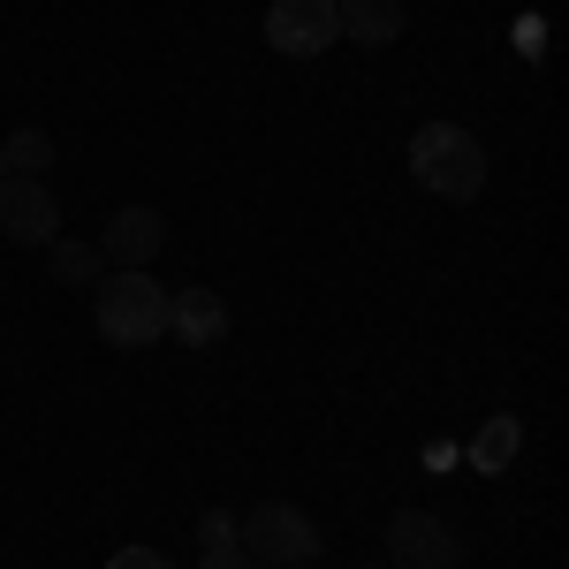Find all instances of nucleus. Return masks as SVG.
I'll return each instance as SVG.
<instances>
[{"instance_id":"obj_14","label":"nucleus","mask_w":569,"mask_h":569,"mask_svg":"<svg viewBox=\"0 0 569 569\" xmlns=\"http://www.w3.org/2000/svg\"><path fill=\"white\" fill-rule=\"evenodd\" d=\"M107 569H176V562H168L160 547H114V555H107Z\"/></svg>"},{"instance_id":"obj_6","label":"nucleus","mask_w":569,"mask_h":569,"mask_svg":"<svg viewBox=\"0 0 569 569\" xmlns=\"http://www.w3.org/2000/svg\"><path fill=\"white\" fill-rule=\"evenodd\" d=\"M0 236L23 243V251H46V243L61 236V206H53V190H46L39 176H8L0 182Z\"/></svg>"},{"instance_id":"obj_8","label":"nucleus","mask_w":569,"mask_h":569,"mask_svg":"<svg viewBox=\"0 0 569 569\" xmlns=\"http://www.w3.org/2000/svg\"><path fill=\"white\" fill-rule=\"evenodd\" d=\"M168 335H176L182 350H220V342H228V305H220V289H176V297H168Z\"/></svg>"},{"instance_id":"obj_18","label":"nucleus","mask_w":569,"mask_h":569,"mask_svg":"<svg viewBox=\"0 0 569 569\" xmlns=\"http://www.w3.org/2000/svg\"><path fill=\"white\" fill-rule=\"evenodd\" d=\"M365 569H372V562H365Z\"/></svg>"},{"instance_id":"obj_16","label":"nucleus","mask_w":569,"mask_h":569,"mask_svg":"<svg viewBox=\"0 0 569 569\" xmlns=\"http://www.w3.org/2000/svg\"><path fill=\"white\" fill-rule=\"evenodd\" d=\"M539 39H547V23H539V16H525V23H517V46H525V53H539Z\"/></svg>"},{"instance_id":"obj_3","label":"nucleus","mask_w":569,"mask_h":569,"mask_svg":"<svg viewBox=\"0 0 569 569\" xmlns=\"http://www.w3.org/2000/svg\"><path fill=\"white\" fill-rule=\"evenodd\" d=\"M236 547L259 569H305V562H319V525L297 501H259L251 517H236Z\"/></svg>"},{"instance_id":"obj_4","label":"nucleus","mask_w":569,"mask_h":569,"mask_svg":"<svg viewBox=\"0 0 569 569\" xmlns=\"http://www.w3.org/2000/svg\"><path fill=\"white\" fill-rule=\"evenodd\" d=\"M266 46L289 53V61H311V53L342 46L335 0H273V8H266Z\"/></svg>"},{"instance_id":"obj_17","label":"nucleus","mask_w":569,"mask_h":569,"mask_svg":"<svg viewBox=\"0 0 569 569\" xmlns=\"http://www.w3.org/2000/svg\"><path fill=\"white\" fill-rule=\"evenodd\" d=\"M0 182H8V160H0Z\"/></svg>"},{"instance_id":"obj_11","label":"nucleus","mask_w":569,"mask_h":569,"mask_svg":"<svg viewBox=\"0 0 569 569\" xmlns=\"http://www.w3.org/2000/svg\"><path fill=\"white\" fill-rule=\"evenodd\" d=\"M46 259H53V281H61V289H91V281L107 273L99 243H69V236H53V243H46Z\"/></svg>"},{"instance_id":"obj_1","label":"nucleus","mask_w":569,"mask_h":569,"mask_svg":"<svg viewBox=\"0 0 569 569\" xmlns=\"http://www.w3.org/2000/svg\"><path fill=\"white\" fill-rule=\"evenodd\" d=\"M410 176L426 182L433 198H448V206H471L486 190V144L463 122H426L410 137Z\"/></svg>"},{"instance_id":"obj_15","label":"nucleus","mask_w":569,"mask_h":569,"mask_svg":"<svg viewBox=\"0 0 569 569\" xmlns=\"http://www.w3.org/2000/svg\"><path fill=\"white\" fill-rule=\"evenodd\" d=\"M198 569H259V562H251L243 547H206V562H198Z\"/></svg>"},{"instance_id":"obj_10","label":"nucleus","mask_w":569,"mask_h":569,"mask_svg":"<svg viewBox=\"0 0 569 569\" xmlns=\"http://www.w3.org/2000/svg\"><path fill=\"white\" fill-rule=\"evenodd\" d=\"M517 448H525V418H517V410L486 418L479 433H471V471H486V479H493V471H509V463H517Z\"/></svg>"},{"instance_id":"obj_7","label":"nucleus","mask_w":569,"mask_h":569,"mask_svg":"<svg viewBox=\"0 0 569 569\" xmlns=\"http://www.w3.org/2000/svg\"><path fill=\"white\" fill-rule=\"evenodd\" d=\"M160 243H168V220L152 213V206H122L99 228V259L114 266V273H144V266L160 259Z\"/></svg>"},{"instance_id":"obj_2","label":"nucleus","mask_w":569,"mask_h":569,"mask_svg":"<svg viewBox=\"0 0 569 569\" xmlns=\"http://www.w3.org/2000/svg\"><path fill=\"white\" fill-rule=\"evenodd\" d=\"M99 335L114 350H152L168 335V289L152 273H99Z\"/></svg>"},{"instance_id":"obj_5","label":"nucleus","mask_w":569,"mask_h":569,"mask_svg":"<svg viewBox=\"0 0 569 569\" xmlns=\"http://www.w3.org/2000/svg\"><path fill=\"white\" fill-rule=\"evenodd\" d=\"M388 555H395V569H456L463 562V531H448L433 509H395Z\"/></svg>"},{"instance_id":"obj_13","label":"nucleus","mask_w":569,"mask_h":569,"mask_svg":"<svg viewBox=\"0 0 569 569\" xmlns=\"http://www.w3.org/2000/svg\"><path fill=\"white\" fill-rule=\"evenodd\" d=\"M198 547H236V517L228 509H206L198 517Z\"/></svg>"},{"instance_id":"obj_12","label":"nucleus","mask_w":569,"mask_h":569,"mask_svg":"<svg viewBox=\"0 0 569 569\" xmlns=\"http://www.w3.org/2000/svg\"><path fill=\"white\" fill-rule=\"evenodd\" d=\"M0 160H8V176H39L46 182V168H53V137L46 130H16L8 144H0Z\"/></svg>"},{"instance_id":"obj_9","label":"nucleus","mask_w":569,"mask_h":569,"mask_svg":"<svg viewBox=\"0 0 569 569\" xmlns=\"http://www.w3.org/2000/svg\"><path fill=\"white\" fill-rule=\"evenodd\" d=\"M335 23L350 46H395L402 39V0H335Z\"/></svg>"}]
</instances>
